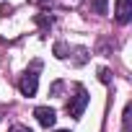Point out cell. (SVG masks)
<instances>
[{
	"instance_id": "obj_1",
	"label": "cell",
	"mask_w": 132,
	"mask_h": 132,
	"mask_svg": "<svg viewBox=\"0 0 132 132\" xmlns=\"http://www.w3.org/2000/svg\"><path fill=\"white\" fill-rule=\"evenodd\" d=\"M86 106H88V91H86L83 86H78V88H75V96L68 101V114H70L73 119H80L83 111H86Z\"/></svg>"
},
{
	"instance_id": "obj_2",
	"label": "cell",
	"mask_w": 132,
	"mask_h": 132,
	"mask_svg": "<svg viewBox=\"0 0 132 132\" xmlns=\"http://www.w3.org/2000/svg\"><path fill=\"white\" fill-rule=\"evenodd\" d=\"M36 70H39V62H34V70H26L23 75H21V80H18V88H21V93L23 96H34L36 93V88H39V75H36Z\"/></svg>"
},
{
	"instance_id": "obj_3",
	"label": "cell",
	"mask_w": 132,
	"mask_h": 132,
	"mask_svg": "<svg viewBox=\"0 0 132 132\" xmlns=\"http://www.w3.org/2000/svg\"><path fill=\"white\" fill-rule=\"evenodd\" d=\"M34 117H36V122H39L42 127H54V122H57V114H54V109H49V106H36Z\"/></svg>"
},
{
	"instance_id": "obj_4",
	"label": "cell",
	"mask_w": 132,
	"mask_h": 132,
	"mask_svg": "<svg viewBox=\"0 0 132 132\" xmlns=\"http://www.w3.org/2000/svg\"><path fill=\"white\" fill-rule=\"evenodd\" d=\"M129 18H132V3L129 0H117V21L129 23Z\"/></svg>"
},
{
	"instance_id": "obj_5",
	"label": "cell",
	"mask_w": 132,
	"mask_h": 132,
	"mask_svg": "<svg viewBox=\"0 0 132 132\" xmlns=\"http://www.w3.org/2000/svg\"><path fill=\"white\" fill-rule=\"evenodd\" d=\"M106 5H109V0H91V8H93V13H106Z\"/></svg>"
},
{
	"instance_id": "obj_6",
	"label": "cell",
	"mask_w": 132,
	"mask_h": 132,
	"mask_svg": "<svg viewBox=\"0 0 132 132\" xmlns=\"http://www.w3.org/2000/svg\"><path fill=\"white\" fill-rule=\"evenodd\" d=\"M129 122H132V106H124V132H129Z\"/></svg>"
},
{
	"instance_id": "obj_7",
	"label": "cell",
	"mask_w": 132,
	"mask_h": 132,
	"mask_svg": "<svg viewBox=\"0 0 132 132\" xmlns=\"http://www.w3.org/2000/svg\"><path fill=\"white\" fill-rule=\"evenodd\" d=\"M65 52H68V47H65L62 42H60V44H54V54H57V57H65Z\"/></svg>"
},
{
	"instance_id": "obj_8",
	"label": "cell",
	"mask_w": 132,
	"mask_h": 132,
	"mask_svg": "<svg viewBox=\"0 0 132 132\" xmlns=\"http://www.w3.org/2000/svg\"><path fill=\"white\" fill-rule=\"evenodd\" d=\"M8 132H31V129H29V127H21V124H16V127H11Z\"/></svg>"
},
{
	"instance_id": "obj_9",
	"label": "cell",
	"mask_w": 132,
	"mask_h": 132,
	"mask_svg": "<svg viewBox=\"0 0 132 132\" xmlns=\"http://www.w3.org/2000/svg\"><path fill=\"white\" fill-rule=\"evenodd\" d=\"M98 78H101V83H109V70H101Z\"/></svg>"
},
{
	"instance_id": "obj_10",
	"label": "cell",
	"mask_w": 132,
	"mask_h": 132,
	"mask_svg": "<svg viewBox=\"0 0 132 132\" xmlns=\"http://www.w3.org/2000/svg\"><path fill=\"white\" fill-rule=\"evenodd\" d=\"M57 132H70V129H57Z\"/></svg>"
}]
</instances>
